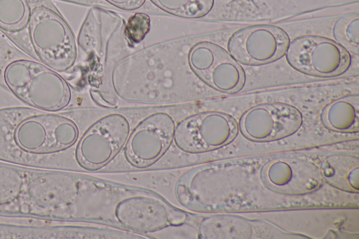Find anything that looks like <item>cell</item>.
I'll return each mask as SVG.
<instances>
[{"label": "cell", "instance_id": "1", "mask_svg": "<svg viewBox=\"0 0 359 239\" xmlns=\"http://www.w3.org/2000/svg\"><path fill=\"white\" fill-rule=\"evenodd\" d=\"M81 131L65 114L32 107L1 108L0 161L74 171V151Z\"/></svg>", "mask_w": 359, "mask_h": 239}, {"label": "cell", "instance_id": "2", "mask_svg": "<svg viewBox=\"0 0 359 239\" xmlns=\"http://www.w3.org/2000/svg\"><path fill=\"white\" fill-rule=\"evenodd\" d=\"M5 86L30 107L60 112L72 100L69 83L60 73L43 63L29 59L8 62L3 71Z\"/></svg>", "mask_w": 359, "mask_h": 239}, {"label": "cell", "instance_id": "3", "mask_svg": "<svg viewBox=\"0 0 359 239\" xmlns=\"http://www.w3.org/2000/svg\"><path fill=\"white\" fill-rule=\"evenodd\" d=\"M177 122L165 111L149 114L133 128L121 151L100 172L158 169L170 151Z\"/></svg>", "mask_w": 359, "mask_h": 239}, {"label": "cell", "instance_id": "4", "mask_svg": "<svg viewBox=\"0 0 359 239\" xmlns=\"http://www.w3.org/2000/svg\"><path fill=\"white\" fill-rule=\"evenodd\" d=\"M27 28L33 50L42 63L58 73L74 67L77 60L74 33L52 3L32 7Z\"/></svg>", "mask_w": 359, "mask_h": 239}, {"label": "cell", "instance_id": "5", "mask_svg": "<svg viewBox=\"0 0 359 239\" xmlns=\"http://www.w3.org/2000/svg\"><path fill=\"white\" fill-rule=\"evenodd\" d=\"M128 118L111 113L81 131L74 151V171L100 172L121 151L132 131Z\"/></svg>", "mask_w": 359, "mask_h": 239}, {"label": "cell", "instance_id": "6", "mask_svg": "<svg viewBox=\"0 0 359 239\" xmlns=\"http://www.w3.org/2000/svg\"><path fill=\"white\" fill-rule=\"evenodd\" d=\"M238 131L235 119L225 113L203 111L191 114L177 123L170 149L171 157H182L183 167H185V156L222 147L234 139Z\"/></svg>", "mask_w": 359, "mask_h": 239}, {"label": "cell", "instance_id": "7", "mask_svg": "<svg viewBox=\"0 0 359 239\" xmlns=\"http://www.w3.org/2000/svg\"><path fill=\"white\" fill-rule=\"evenodd\" d=\"M289 64L296 70L318 77H334L345 73L351 58L337 42L318 36L294 39L286 50Z\"/></svg>", "mask_w": 359, "mask_h": 239}, {"label": "cell", "instance_id": "8", "mask_svg": "<svg viewBox=\"0 0 359 239\" xmlns=\"http://www.w3.org/2000/svg\"><path fill=\"white\" fill-rule=\"evenodd\" d=\"M191 71L213 89L235 93L243 88L245 75L243 68L224 48L210 41L194 44L188 54Z\"/></svg>", "mask_w": 359, "mask_h": 239}, {"label": "cell", "instance_id": "9", "mask_svg": "<svg viewBox=\"0 0 359 239\" xmlns=\"http://www.w3.org/2000/svg\"><path fill=\"white\" fill-rule=\"evenodd\" d=\"M76 175L62 170L35 173L25 184L22 202L30 213L62 218L75 194Z\"/></svg>", "mask_w": 359, "mask_h": 239}, {"label": "cell", "instance_id": "10", "mask_svg": "<svg viewBox=\"0 0 359 239\" xmlns=\"http://www.w3.org/2000/svg\"><path fill=\"white\" fill-rule=\"evenodd\" d=\"M290 44L287 34L272 25L250 26L235 32L228 50L238 62L248 65L267 64L283 57Z\"/></svg>", "mask_w": 359, "mask_h": 239}, {"label": "cell", "instance_id": "11", "mask_svg": "<svg viewBox=\"0 0 359 239\" xmlns=\"http://www.w3.org/2000/svg\"><path fill=\"white\" fill-rule=\"evenodd\" d=\"M303 122L301 112L285 103L258 104L247 110L240 119V129L248 139L267 142L285 138L299 130Z\"/></svg>", "mask_w": 359, "mask_h": 239}, {"label": "cell", "instance_id": "12", "mask_svg": "<svg viewBox=\"0 0 359 239\" xmlns=\"http://www.w3.org/2000/svg\"><path fill=\"white\" fill-rule=\"evenodd\" d=\"M269 189L284 194L303 195L323 184L320 170L313 163L297 158L283 157L266 163L261 172Z\"/></svg>", "mask_w": 359, "mask_h": 239}, {"label": "cell", "instance_id": "13", "mask_svg": "<svg viewBox=\"0 0 359 239\" xmlns=\"http://www.w3.org/2000/svg\"><path fill=\"white\" fill-rule=\"evenodd\" d=\"M125 25V20L112 11L97 6L88 11L79 31L78 43L86 54L92 55L91 70L98 71L89 83L90 88L95 87L101 79L108 41L124 30Z\"/></svg>", "mask_w": 359, "mask_h": 239}, {"label": "cell", "instance_id": "14", "mask_svg": "<svg viewBox=\"0 0 359 239\" xmlns=\"http://www.w3.org/2000/svg\"><path fill=\"white\" fill-rule=\"evenodd\" d=\"M323 179L330 185L347 192H358L359 159L346 153L326 157L320 165Z\"/></svg>", "mask_w": 359, "mask_h": 239}, {"label": "cell", "instance_id": "15", "mask_svg": "<svg viewBox=\"0 0 359 239\" xmlns=\"http://www.w3.org/2000/svg\"><path fill=\"white\" fill-rule=\"evenodd\" d=\"M321 121L329 130L354 132L359 129V97L358 94L338 98L328 104L321 113Z\"/></svg>", "mask_w": 359, "mask_h": 239}, {"label": "cell", "instance_id": "16", "mask_svg": "<svg viewBox=\"0 0 359 239\" xmlns=\"http://www.w3.org/2000/svg\"><path fill=\"white\" fill-rule=\"evenodd\" d=\"M161 11L179 18L198 19L212 9L215 0H149Z\"/></svg>", "mask_w": 359, "mask_h": 239}, {"label": "cell", "instance_id": "17", "mask_svg": "<svg viewBox=\"0 0 359 239\" xmlns=\"http://www.w3.org/2000/svg\"><path fill=\"white\" fill-rule=\"evenodd\" d=\"M31 10L28 0H0V29L9 33L25 29Z\"/></svg>", "mask_w": 359, "mask_h": 239}, {"label": "cell", "instance_id": "18", "mask_svg": "<svg viewBox=\"0 0 359 239\" xmlns=\"http://www.w3.org/2000/svg\"><path fill=\"white\" fill-rule=\"evenodd\" d=\"M27 179L19 170L0 164V206L10 205L22 197Z\"/></svg>", "mask_w": 359, "mask_h": 239}, {"label": "cell", "instance_id": "19", "mask_svg": "<svg viewBox=\"0 0 359 239\" xmlns=\"http://www.w3.org/2000/svg\"><path fill=\"white\" fill-rule=\"evenodd\" d=\"M333 35L340 46L355 54L359 51V17L348 14L339 18L333 27Z\"/></svg>", "mask_w": 359, "mask_h": 239}, {"label": "cell", "instance_id": "20", "mask_svg": "<svg viewBox=\"0 0 359 239\" xmlns=\"http://www.w3.org/2000/svg\"><path fill=\"white\" fill-rule=\"evenodd\" d=\"M151 29V19L146 13L137 12L129 17L124 28V36L129 46L140 43Z\"/></svg>", "mask_w": 359, "mask_h": 239}, {"label": "cell", "instance_id": "21", "mask_svg": "<svg viewBox=\"0 0 359 239\" xmlns=\"http://www.w3.org/2000/svg\"><path fill=\"white\" fill-rule=\"evenodd\" d=\"M109 6L126 11H135L140 9L147 0H102Z\"/></svg>", "mask_w": 359, "mask_h": 239}, {"label": "cell", "instance_id": "22", "mask_svg": "<svg viewBox=\"0 0 359 239\" xmlns=\"http://www.w3.org/2000/svg\"><path fill=\"white\" fill-rule=\"evenodd\" d=\"M19 211L22 213L25 214L30 213V207L27 203L22 202V203L19 206Z\"/></svg>", "mask_w": 359, "mask_h": 239}, {"label": "cell", "instance_id": "23", "mask_svg": "<svg viewBox=\"0 0 359 239\" xmlns=\"http://www.w3.org/2000/svg\"><path fill=\"white\" fill-rule=\"evenodd\" d=\"M67 1H76V2H80V1H82L83 0H67Z\"/></svg>", "mask_w": 359, "mask_h": 239}]
</instances>
